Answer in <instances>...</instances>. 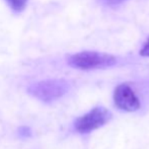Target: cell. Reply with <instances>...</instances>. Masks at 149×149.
Returning <instances> with one entry per match:
<instances>
[{"label": "cell", "mask_w": 149, "mask_h": 149, "mask_svg": "<svg viewBox=\"0 0 149 149\" xmlns=\"http://www.w3.org/2000/svg\"><path fill=\"white\" fill-rule=\"evenodd\" d=\"M69 89V83L64 79H46L31 83L28 91L31 96L44 102L59 100Z\"/></svg>", "instance_id": "obj_2"}, {"label": "cell", "mask_w": 149, "mask_h": 149, "mask_svg": "<svg viewBox=\"0 0 149 149\" xmlns=\"http://www.w3.org/2000/svg\"><path fill=\"white\" fill-rule=\"evenodd\" d=\"M117 63L115 56L95 51H83L73 54L68 58V64L75 69L93 70L114 66Z\"/></svg>", "instance_id": "obj_1"}, {"label": "cell", "mask_w": 149, "mask_h": 149, "mask_svg": "<svg viewBox=\"0 0 149 149\" xmlns=\"http://www.w3.org/2000/svg\"><path fill=\"white\" fill-rule=\"evenodd\" d=\"M18 134H19V136L22 138L30 137L31 136V129L29 127H26V126L20 127L19 129H18Z\"/></svg>", "instance_id": "obj_7"}, {"label": "cell", "mask_w": 149, "mask_h": 149, "mask_svg": "<svg viewBox=\"0 0 149 149\" xmlns=\"http://www.w3.org/2000/svg\"><path fill=\"white\" fill-rule=\"evenodd\" d=\"M6 2L14 12H22L26 8L28 0H6Z\"/></svg>", "instance_id": "obj_5"}, {"label": "cell", "mask_w": 149, "mask_h": 149, "mask_svg": "<svg viewBox=\"0 0 149 149\" xmlns=\"http://www.w3.org/2000/svg\"><path fill=\"white\" fill-rule=\"evenodd\" d=\"M112 118V114L104 107H96L88 113L78 118L74 123V128L81 134L90 133L93 130L106 125Z\"/></svg>", "instance_id": "obj_3"}, {"label": "cell", "mask_w": 149, "mask_h": 149, "mask_svg": "<svg viewBox=\"0 0 149 149\" xmlns=\"http://www.w3.org/2000/svg\"><path fill=\"white\" fill-rule=\"evenodd\" d=\"M140 55L143 57H149V37L145 41V43L142 46V49L140 50Z\"/></svg>", "instance_id": "obj_6"}, {"label": "cell", "mask_w": 149, "mask_h": 149, "mask_svg": "<svg viewBox=\"0 0 149 149\" xmlns=\"http://www.w3.org/2000/svg\"><path fill=\"white\" fill-rule=\"evenodd\" d=\"M124 1H126V0H104V3L110 6H115L123 3Z\"/></svg>", "instance_id": "obj_8"}, {"label": "cell", "mask_w": 149, "mask_h": 149, "mask_svg": "<svg viewBox=\"0 0 149 149\" xmlns=\"http://www.w3.org/2000/svg\"><path fill=\"white\" fill-rule=\"evenodd\" d=\"M114 102L120 110L126 112H135L140 108L139 98L134 90L126 83L116 87L114 91Z\"/></svg>", "instance_id": "obj_4"}]
</instances>
